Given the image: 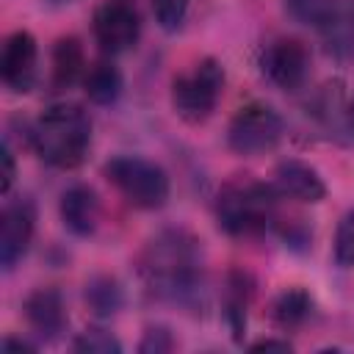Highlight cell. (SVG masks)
<instances>
[{
    "instance_id": "5b68a950",
    "label": "cell",
    "mask_w": 354,
    "mask_h": 354,
    "mask_svg": "<svg viewBox=\"0 0 354 354\" xmlns=\"http://www.w3.org/2000/svg\"><path fill=\"white\" fill-rule=\"evenodd\" d=\"M224 88V69L216 58L196 61L188 72L171 80V108L188 124H202L213 116Z\"/></svg>"
},
{
    "instance_id": "ffe728a7",
    "label": "cell",
    "mask_w": 354,
    "mask_h": 354,
    "mask_svg": "<svg viewBox=\"0 0 354 354\" xmlns=\"http://www.w3.org/2000/svg\"><path fill=\"white\" fill-rule=\"evenodd\" d=\"M72 348L75 351H83V354H119L122 351V343L111 332H105L100 326H88V329H83L72 340Z\"/></svg>"
},
{
    "instance_id": "8fae6325",
    "label": "cell",
    "mask_w": 354,
    "mask_h": 354,
    "mask_svg": "<svg viewBox=\"0 0 354 354\" xmlns=\"http://www.w3.org/2000/svg\"><path fill=\"white\" fill-rule=\"evenodd\" d=\"M22 313H25V321H28L30 332L44 343L58 340L69 326L64 296L55 288H36L33 293H28V299L22 304Z\"/></svg>"
},
{
    "instance_id": "7a4b0ae2",
    "label": "cell",
    "mask_w": 354,
    "mask_h": 354,
    "mask_svg": "<svg viewBox=\"0 0 354 354\" xmlns=\"http://www.w3.org/2000/svg\"><path fill=\"white\" fill-rule=\"evenodd\" d=\"M33 152L53 169H77L91 147V119L75 102L50 105L30 127Z\"/></svg>"
},
{
    "instance_id": "3957f363",
    "label": "cell",
    "mask_w": 354,
    "mask_h": 354,
    "mask_svg": "<svg viewBox=\"0 0 354 354\" xmlns=\"http://www.w3.org/2000/svg\"><path fill=\"white\" fill-rule=\"evenodd\" d=\"M277 216V188L257 180H230L216 196V221L227 235L243 238L271 227Z\"/></svg>"
},
{
    "instance_id": "603a6c76",
    "label": "cell",
    "mask_w": 354,
    "mask_h": 354,
    "mask_svg": "<svg viewBox=\"0 0 354 354\" xmlns=\"http://www.w3.org/2000/svg\"><path fill=\"white\" fill-rule=\"evenodd\" d=\"M174 348V337L166 326H149L144 332V340L138 343V351L141 354H166Z\"/></svg>"
},
{
    "instance_id": "2e32d148",
    "label": "cell",
    "mask_w": 354,
    "mask_h": 354,
    "mask_svg": "<svg viewBox=\"0 0 354 354\" xmlns=\"http://www.w3.org/2000/svg\"><path fill=\"white\" fill-rule=\"evenodd\" d=\"M122 86H124L122 72L108 58L94 61L83 75V91L94 105H113L122 94Z\"/></svg>"
},
{
    "instance_id": "d6986e66",
    "label": "cell",
    "mask_w": 354,
    "mask_h": 354,
    "mask_svg": "<svg viewBox=\"0 0 354 354\" xmlns=\"http://www.w3.org/2000/svg\"><path fill=\"white\" fill-rule=\"evenodd\" d=\"M337 8V0H285V11L304 25H313L318 30L326 28V22L332 19Z\"/></svg>"
},
{
    "instance_id": "484cf974",
    "label": "cell",
    "mask_w": 354,
    "mask_h": 354,
    "mask_svg": "<svg viewBox=\"0 0 354 354\" xmlns=\"http://www.w3.org/2000/svg\"><path fill=\"white\" fill-rule=\"evenodd\" d=\"M0 348H3V351H33L36 346L28 343V340H19V337H3Z\"/></svg>"
},
{
    "instance_id": "cb8c5ba5",
    "label": "cell",
    "mask_w": 354,
    "mask_h": 354,
    "mask_svg": "<svg viewBox=\"0 0 354 354\" xmlns=\"http://www.w3.org/2000/svg\"><path fill=\"white\" fill-rule=\"evenodd\" d=\"M0 158H3V183H0V191L8 194L11 185H14V177H17V163H14V152H11L8 144H3Z\"/></svg>"
},
{
    "instance_id": "d4e9b609",
    "label": "cell",
    "mask_w": 354,
    "mask_h": 354,
    "mask_svg": "<svg viewBox=\"0 0 354 354\" xmlns=\"http://www.w3.org/2000/svg\"><path fill=\"white\" fill-rule=\"evenodd\" d=\"M252 351H290L293 346L288 340H277V337H263V340H254L249 346Z\"/></svg>"
},
{
    "instance_id": "ba28073f",
    "label": "cell",
    "mask_w": 354,
    "mask_h": 354,
    "mask_svg": "<svg viewBox=\"0 0 354 354\" xmlns=\"http://www.w3.org/2000/svg\"><path fill=\"white\" fill-rule=\"evenodd\" d=\"M263 75L282 91H296L310 77V50L299 39H274L260 55Z\"/></svg>"
},
{
    "instance_id": "277c9868",
    "label": "cell",
    "mask_w": 354,
    "mask_h": 354,
    "mask_svg": "<svg viewBox=\"0 0 354 354\" xmlns=\"http://www.w3.org/2000/svg\"><path fill=\"white\" fill-rule=\"evenodd\" d=\"M105 180L138 210H158L169 199V174L141 155H116L102 166Z\"/></svg>"
},
{
    "instance_id": "83f0119b",
    "label": "cell",
    "mask_w": 354,
    "mask_h": 354,
    "mask_svg": "<svg viewBox=\"0 0 354 354\" xmlns=\"http://www.w3.org/2000/svg\"><path fill=\"white\" fill-rule=\"evenodd\" d=\"M351 124H354V105H351Z\"/></svg>"
},
{
    "instance_id": "52a82bcc",
    "label": "cell",
    "mask_w": 354,
    "mask_h": 354,
    "mask_svg": "<svg viewBox=\"0 0 354 354\" xmlns=\"http://www.w3.org/2000/svg\"><path fill=\"white\" fill-rule=\"evenodd\" d=\"M91 30H94V39L102 47V53L119 55V53H127L130 47H136V41L141 36V17H138L136 6L127 0H105L94 11Z\"/></svg>"
},
{
    "instance_id": "5bb4252c",
    "label": "cell",
    "mask_w": 354,
    "mask_h": 354,
    "mask_svg": "<svg viewBox=\"0 0 354 354\" xmlns=\"http://www.w3.org/2000/svg\"><path fill=\"white\" fill-rule=\"evenodd\" d=\"M268 315H271V324L277 329L293 332V329H299L313 315V296L304 288H299V285L285 288L282 293L274 296Z\"/></svg>"
},
{
    "instance_id": "30bf717a",
    "label": "cell",
    "mask_w": 354,
    "mask_h": 354,
    "mask_svg": "<svg viewBox=\"0 0 354 354\" xmlns=\"http://www.w3.org/2000/svg\"><path fill=\"white\" fill-rule=\"evenodd\" d=\"M36 64H39V44H36L33 33L30 30H14L6 39L3 55H0L3 83L17 94L30 91L36 83Z\"/></svg>"
},
{
    "instance_id": "7402d4cb",
    "label": "cell",
    "mask_w": 354,
    "mask_h": 354,
    "mask_svg": "<svg viewBox=\"0 0 354 354\" xmlns=\"http://www.w3.org/2000/svg\"><path fill=\"white\" fill-rule=\"evenodd\" d=\"M188 6H191V0H152L155 22H158L163 30L171 33V30H177V28L185 22Z\"/></svg>"
},
{
    "instance_id": "7c38bea8",
    "label": "cell",
    "mask_w": 354,
    "mask_h": 354,
    "mask_svg": "<svg viewBox=\"0 0 354 354\" xmlns=\"http://www.w3.org/2000/svg\"><path fill=\"white\" fill-rule=\"evenodd\" d=\"M274 188L279 196H288V199H296L304 205H315L326 196V183L318 174V169L299 158H285L277 163Z\"/></svg>"
},
{
    "instance_id": "ac0fdd59",
    "label": "cell",
    "mask_w": 354,
    "mask_h": 354,
    "mask_svg": "<svg viewBox=\"0 0 354 354\" xmlns=\"http://www.w3.org/2000/svg\"><path fill=\"white\" fill-rule=\"evenodd\" d=\"M249 296H252V288L246 285V274H232L230 277V290H227V324H230L235 340H241V335L246 332Z\"/></svg>"
},
{
    "instance_id": "9c48e42d",
    "label": "cell",
    "mask_w": 354,
    "mask_h": 354,
    "mask_svg": "<svg viewBox=\"0 0 354 354\" xmlns=\"http://www.w3.org/2000/svg\"><path fill=\"white\" fill-rule=\"evenodd\" d=\"M33 230H36L33 202L28 196L6 202L3 218H0V266H3V271H11L28 254Z\"/></svg>"
},
{
    "instance_id": "44dd1931",
    "label": "cell",
    "mask_w": 354,
    "mask_h": 354,
    "mask_svg": "<svg viewBox=\"0 0 354 354\" xmlns=\"http://www.w3.org/2000/svg\"><path fill=\"white\" fill-rule=\"evenodd\" d=\"M332 254H335V263L340 268H351L354 266V207H348L343 213V218L337 221Z\"/></svg>"
},
{
    "instance_id": "e0dca14e",
    "label": "cell",
    "mask_w": 354,
    "mask_h": 354,
    "mask_svg": "<svg viewBox=\"0 0 354 354\" xmlns=\"http://www.w3.org/2000/svg\"><path fill=\"white\" fill-rule=\"evenodd\" d=\"M83 296H86L88 310H91L94 315H100V318H108V315L119 313V307H122V301H124L119 282H116L113 277H105V274L91 277V279L86 282V293H83Z\"/></svg>"
},
{
    "instance_id": "6da1fadb",
    "label": "cell",
    "mask_w": 354,
    "mask_h": 354,
    "mask_svg": "<svg viewBox=\"0 0 354 354\" xmlns=\"http://www.w3.org/2000/svg\"><path fill=\"white\" fill-rule=\"evenodd\" d=\"M144 285L169 301H188L202 290V246L188 230H163L138 254Z\"/></svg>"
},
{
    "instance_id": "8992f818",
    "label": "cell",
    "mask_w": 354,
    "mask_h": 354,
    "mask_svg": "<svg viewBox=\"0 0 354 354\" xmlns=\"http://www.w3.org/2000/svg\"><path fill=\"white\" fill-rule=\"evenodd\" d=\"M282 136H285L282 116L266 102H249V105L238 108L235 116L230 119L227 147L235 155L257 158V155H266V152L277 149Z\"/></svg>"
},
{
    "instance_id": "4316f807",
    "label": "cell",
    "mask_w": 354,
    "mask_h": 354,
    "mask_svg": "<svg viewBox=\"0 0 354 354\" xmlns=\"http://www.w3.org/2000/svg\"><path fill=\"white\" fill-rule=\"evenodd\" d=\"M47 6H53V8H61V6H69L72 0H44Z\"/></svg>"
},
{
    "instance_id": "9a60e30c",
    "label": "cell",
    "mask_w": 354,
    "mask_h": 354,
    "mask_svg": "<svg viewBox=\"0 0 354 354\" xmlns=\"http://www.w3.org/2000/svg\"><path fill=\"white\" fill-rule=\"evenodd\" d=\"M88 64H86V53L80 39L75 36H64L55 41L53 47V86L55 88H69L77 80H83Z\"/></svg>"
},
{
    "instance_id": "4fadbf2b",
    "label": "cell",
    "mask_w": 354,
    "mask_h": 354,
    "mask_svg": "<svg viewBox=\"0 0 354 354\" xmlns=\"http://www.w3.org/2000/svg\"><path fill=\"white\" fill-rule=\"evenodd\" d=\"M58 213H61V221L64 227L77 235V238H88L94 235L97 224H100V216H102V205H100V196L91 185H69L64 194H61V202H58Z\"/></svg>"
}]
</instances>
